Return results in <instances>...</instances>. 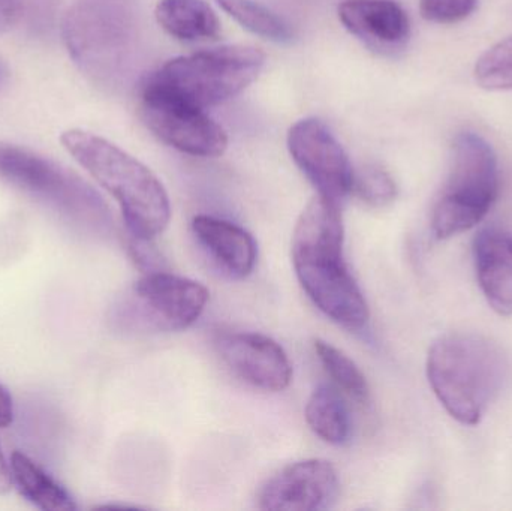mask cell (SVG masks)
I'll return each instance as SVG.
<instances>
[{"label": "cell", "instance_id": "18", "mask_svg": "<svg viewBox=\"0 0 512 511\" xmlns=\"http://www.w3.org/2000/svg\"><path fill=\"white\" fill-rule=\"evenodd\" d=\"M306 422L325 443L340 446L351 435V420L343 399L333 387L319 386L306 404Z\"/></svg>", "mask_w": 512, "mask_h": 511}, {"label": "cell", "instance_id": "19", "mask_svg": "<svg viewBox=\"0 0 512 511\" xmlns=\"http://www.w3.org/2000/svg\"><path fill=\"white\" fill-rule=\"evenodd\" d=\"M216 2L237 23L261 38L282 42V44L294 39V32L289 23L255 0H216Z\"/></svg>", "mask_w": 512, "mask_h": 511}, {"label": "cell", "instance_id": "7", "mask_svg": "<svg viewBox=\"0 0 512 511\" xmlns=\"http://www.w3.org/2000/svg\"><path fill=\"white\" fill-rule=\"evenodd\" d=\"M63 41L75 65L98 86H111L132 54V27L122 9L101 0L75 3L63 18Z\"/></svg>", "mask_w": 512, "mask_h": 511}, {"label": "cell", "instance_id": "21", "mask_svg": "<svg viewBox=\"0 0 512 511\" xmlns=\"http://www.w3.org/2000/svg\"><path fill=\"white\" fill-rule=\"evenodd\" d=\"M474 74L483 89L512 90V36L487 50L478 59Z\"/></svg>", "mask_w": 512, "mask_h": 511}, {"label": "cell", "instance_id": "24", "mask_svg": "<svg viewBox=\"0 0 512 511\" xmlns=\"http://www.w3.org/2000/svg\"><path fill=\"white\" fill-rule=\"evenodd\" d=\"M21 11H23L21 0H0V35L17 24Z\"/></svg>", "mask_w": 512, "mask_h": 511}, {"label": "cell", "instance_id": "26", "mask_svg": "<svg viewBox=\"0 0 512 511\" xmlns=\"http://www.w3.org/2000/svg\"><path fill=\"white\" fill-rule=\"evenodd\" d=\"M12 485L14 482H12L11 465L6 462L2 447H0V495L8 494Z\"/></svg>", "mask_w": 512, "mask_h": 511}, {"label": "cell", "instance_id": "5", "mask_svg": "<svg viewBox=\"0 0 512 511\" xmlns=\"http://www.w3.org/2000/svg\"><path fill=\"white\" fill-rule=\"evenodd\" d=\"M0 179L53 207L83 230L102 236L113 230V216L104 198L51 159L0 143Z\"/></svg>", "mask_w": 512, "mask_h": 511}, {"label": "cell", "instance_id": "23", "mask_svg": "<svg viewBox=\"0 0 512 511\" xmlns=\"http://www.w3.org/2000/svg\"><path fill=\"white\" fill-rule=\"evenodd\" d=\"M478 0H420L424 20L436 24H456L477 9Z\"/></svg>", "mask_w": 512, "mask_h": 511}, {"label": "cell", "instance_id": "10", "mask_svg": "<svg viewBox=\"0 0 512 511\" xmlns=\"http://www.w3.org/2000/svg\"><path fill=\"white\" fill-rule=\"evenodd\" d=\"M288 149L318 195L339 203L351 194L354 170L342 144L315 117L298 120L288 132Z\"/></svg>", "mask_w": 512, "mask_h": 511}, {"label": "cell", "instance_id": "11", "mask_svg": "<svg viewBox=\"0 0 512 511\" xmlns=\"http://www.w3.org/2000/svg\"><path fill=\"white\" fill-rule=\"evenodd\" d=\"M339 477L325 459L294 462L265 482L258 494V507L268 511L325 510L336 500Z\"/></svg>", "mask_w": 512, "mask_h": 511}, {"label": "cell", "instance_id": "15", "mask_svg": "<svg viewBox=\"0 0 512 511\" xmlns=\"http://www.w3.org/2000/svg\"><path fill=\"white\" fill-rule=\"evenodd\" d=\"M192 231L228 275L246 278L254 272L258 248L245 228L215 216L198 215L192 221Z\"/></svg>", "mask_w": 512, "mask_h": 511}, {"label": "cell", "instance_id": "4", "mask_svg": "<svg viewBox=\"0 0 512 511\" xmlns=\"http://www.w3.org/2000/svg\"><path fill=\"white\" fill-rule=\"evenodd\" d=\"M499 194L498 156L475 132H460L453 143L450 174L436 201L432 231L444 240L477 227Z\"/></svg>", "mask_w": 512, "mask_h": 511}, {"label": "cell", "instance_id": "3", "mask_svg": "<svg viewBox=\"0 0 512 511\" xmlns=\"http://www.w3.org/2000/svg\"><path fill=\"white\" fill-rule=\"evenodd\" d=\"M507 359L498 345L472 333H450L432 345L427 378L433 393L462 425L481 422L507 380Z\"/></svg>", "mask_w": 512, "mask_h": 511}, {"label": "cell", "instance_id": "9", "mask_svg": "<svg viewBox=\"0 0 512 511\" xmlns=\"http://www.w3.org/2000/svg\"><path fill=\"white\" fill-rule=\"evenodd\" d=\"M126 308L141 323L165 332L185 330L197 323L209 302V290L200 282L173 273L150 270L132 288Z\"/></svg>", "mask_w": 512, "mask_h": 511}, {"label": "cell", "instance_id": "22", "mask_svg": "<svg viewBox=\"0 0 512 511\" xmlns=\"http://www.w3.org/2000/svg\"><path fill=\"white\" fill-rule=\"evenodd\" d=\"M351 194L372 207L390 206L397 198V185L391 174L379 165L369 164L354 171Z\"/></svg>", "mask_w": 512, "mask_h": 511}, {"label": "cell", "instance_id": "8", "mask_svg": "<svg viewBox=\"0 0 512 511\" xmlns=\"http://www.w3.org/2000/svg\"><path fill=\"white\" fill-rule=\"evenodd\" d=\"M140 114L159 140L186 155L218 158L227 150V132L203 108L149 81L141 87Z\"/></svg>", "mask_w": 512, "mask_h": 511}, {"label": "cell", "instance_id": "16", "mask_svg": "<svg viewBox=\"0 0 512 511\" xmlns=\"http://www.w3.org/2000/svg\"><path fill=\"white\" fill-rule=\"evenodd\" d=\"M156 20L179 41H216L222 27L218 15L206 0H159Z\"/></svg>", "mask_w": 512, "mask_h": 511}, {"label": "cell", "instance_id": "13", "mask_svg": "<svg viewBox=\"0 0 512 511\" xmlns=\"http://www.w3.org/2000/svg\"><path fill=\"white\" fill-rule=\"evenodd\" d=\"M339 20L349 33L382 50L403 47L411 35L408 14L394 0H343Z\"/></svg>", "mask_w": 512, "mask_h": 511}, {"label": "cell", "instance_id": "2", "mask_svg": "<svg viewBox=\"0 0 512 511\" xmlns=\"http://www.w3.org/2000/svg\"><path fill=\"white\" fill-rule=\"evenodd\" d=\"M69 155L119 203L134 239L152 242L171 221L170 197L149 167L93 132L69 129L60 137Z\"/></svg>", "mask_w": 512, "mask_h": 511}, {"label": "cell", "instance_id": "12", "mask_svg": "<svg viewBox=\"0 0 512 511\" xmlns=\"http://www.w3.org/2000/svg\"><path fill=\"white\" fill-rule=\"evenodd\" d=\"M216 348L225 365L246 383L264 392H282L291 384L288 354L274 339L261 333H222Z\"/></svg>", "mask_w": 512, "mask_h": 511}, {"label": "cell", "instance_id": "25", "mask_svg": "<svg viewBox=\"0 0 512 511\" xmlns=\"http://www.w3.org/2000/svg\"><path fill=\"white\" fill-rule=\"evenodd\" d=\"M14 401L8 390L0 384V429L9 428L14 423Z\"/></svg>", "mask_w": 512, "mask_h": 511}, {"label": "cell", "instance_id": "1", "mask_svg": "<svg viewBox=\"0 0 512 511\" xmlns=\"http://www.w3.org/2000/svg\"><path fill=\"white\" fill-rule=\"evenodd\" d=\"M340 204L316 195L304 207L292 233L295 275L309 299L334 323L361 330L369 321L366 299L343 261Z\"/></svg>", "mask_w": 512, "mask_h": 511}, {"label": "cell", "instance_id": "6", "mask_svg": "<svg viewBox=\"0 0 512 511\" xmlns=\"http://www.w3.org/2000/svg\"><path fill=\"white\" fill-rule=\"evenodd\" d=\"M264 65L259 48L225 45L170 60L146 81L206 110L240 95Z\"/></svg>", "mask_w": 512, "mask_h": 511}, {"label": "cell", "instance_id": "20", "mask_svg": "<svg viewBox=\"0 0 512 511\" xmlns=\"http://www.w3.org/2000/svg\"><path fill=\"white\" fill-rule=\"evenodd\" d=\"M313 348L322 368L336 384L337 389L342 390L354 401L367 404L370 398L369 384L354 360L349 359L343 351L337 350L322 339H316Z\"/></svg>", "mask_w": 512, "mask_h": 511}, {"label": "cell", "instance_id": "17", "mask_svg": "<svg viewBox=\"0 0 512 511\" xmlns=\"http://www.w3.org/2000/svg\"><path fill=\"white\" fill-rule=\"evenodd\" d=\"M12 482L20 494L36 509L44 511L77 510L72 495L54 480L44 468L39 467L32 458L15 450L11 455Z\"/></svg>", "mask_w": 512, "mask_h": 511}, {"label": "cell", "instance_id": "14", "mask_svg": "<svg viewBox=\"0 0 512 511\" xmlns=\"http://www.w3.org/2000/svg\"><path fill=\"white\" fill-rule=\"evenodd\" d=\"M478 284L489 305L504 317L512 315V234L487 227L474 243Z\"/></svg>", "mask_w": 512, "mask_h": 511}]
</instances>
